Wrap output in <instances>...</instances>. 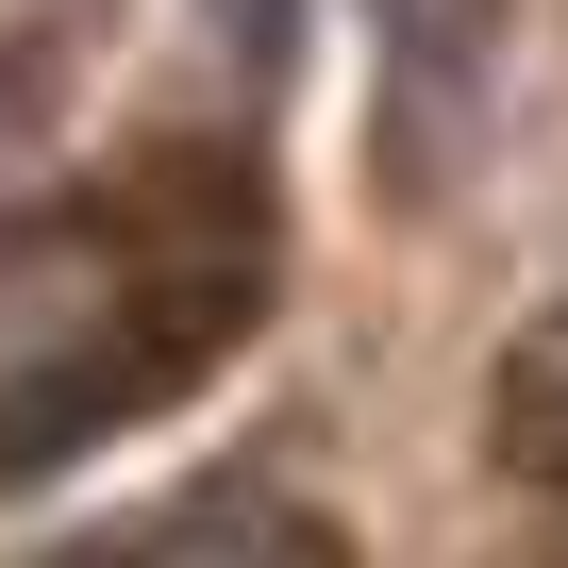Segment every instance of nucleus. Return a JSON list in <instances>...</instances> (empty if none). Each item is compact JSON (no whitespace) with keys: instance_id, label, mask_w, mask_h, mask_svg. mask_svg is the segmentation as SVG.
Wrapping results in <instances>:
<instances>
[{"instance_id":"obj_1","label":"nucleus","mask_w":568,"mask_h":568,"mask_svg":"<svg viewBox=\"0 0 568 568\" xmlns=\"http://www.w3.org/2000/svg\"><path fill=\"white\" fill-rule=\"evenodd\" d=\"M284 284L267 168L217 134H168L101 184H51L0 217V485H51L151 402H184Z\"/></svg>"},{"instance_id":"obj_3","label":"nucleus","mask_w":568,"mask_h":568,"mask_svg":"<svg viewBox=\"0 0 568 568\" xmlns=\"http://www.w3.org/2000/svg\"><path fill=\"white\" fill-rule=\"evenodd\" d=\"M501 468H518V485L568 518V302H551V318L501 352Z\"/></svg>"},{"instance_id":"obj_2","label":"nucleus","mask_w":568,"mask_h":568,"mask_svg":"<svg viewBox=\"0 0 568 568\" xmlns=\"http://www.w3.org/2000/svg\"><path fill=\"white\" fill-rule=\"evenodd\" d=\"M68 568H335L318 501H284V485H201L184 518L118 535V551H68Z\"/></svg>"}]
</instances>
